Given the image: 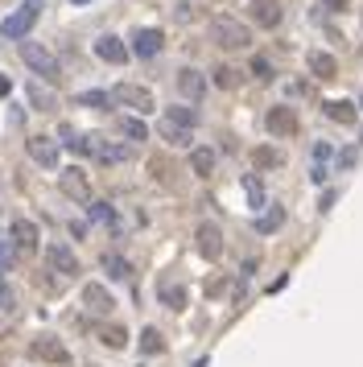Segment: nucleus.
I'll return each mask as SVG.
<instances>
[{
  "instance_id": "obj_8",
  "label": "nucleus",
  "mask_w": 363,
  "mask_h": 367,
  "mask_svg": "<svg viewBox=\"0 0 363 367\" xmlns=\"http://www.w3.org/2000/svg\"><path fill=\"white\" fill-rule=\"evenodd\" d=\"M25 148H29V157H33L42 170H58V141H50V136H29Z\"/></svg>"
},
{
  "instance_id": "obj_7",
  "label": "nucleus",
  "mask_w": 363,
  "mask_h": 367,
  "mask_svg": "<svg viewBox=\"0 0 363 367\" xmlns=\"http://www.w3.org/2000/svg\"><path fill=\"white\" fill-rule=\"evenodd\" d=\"M8 240H13V247H17V252L33 256V252H38V223H33V219H13V227H8Z\"/></svg>"
},
{
  "instance_id": "obj_27",
  "label": "nucleus",
  "mask_w": 363,
  "mask_h": 367,
  "mask_svg": "<svg viewBox=\"0 0 363 367\" xmlns=\"http://www.w3.org/2000/svg\"><path fill=\"white\" fill-rule=\"evenodd\" d=\"M79 107H108L112 103V91H83V95H74Z\"/></svg>"
},
{
  "instance_id": "obj_25",
  "label": "nucleus",
  "mask_w": 363,
  "mask_h": 367,
  "mask_svg": "<svg viewBox=\"0 0 363 367\" xmlns=\"http://www.w3.org/2000/svg\"><path fill=\"white\" fill-rule=\"evenodd\" d=\"M120 132L128 136V141H149V128H145V120H141V116H124V120H120Z\"/></svg>"
},
{
  "instance_id": "obj_11",
  "label": "nucleus",
  "mask_w": 363,
  "mask_h": 367,
  "mask_svg": "<svg viewBox=\"0 0 363 367\" xmlns=\"http://www.w3.org/2000/svg\"><path fill=\"white\" fill-rule=\"evenodd\" d=\"M265 124H268V132H272V136H289L293 128H297V116H293L289 103H277V107H268Z\"/></svg>"
},
{
  "instance_id": "obj_35",
  "label": "nucleus",
  "mask_w": 363,
  "mask_h": 367,
  "mask_svg": "<svg viewBox=\"0 0 363 367\" xmlns=\"http://www.w3.org/2000/svg\"><path fill=\"white\" fill-rule=\"evenodd\" d=\"M243 190H248V198H252V206H260V202H265V194H260V182H252V177H248V182H243Z\"/></svg>"
},
{
  "instance_id": "obj_4",
  "label": "nucleus",
  "mask_w": 363,
  "mask_h": 367,
  "mask_svg": "<svg viewBox=\"0 0 363 367\" xmlns=\"http://www.w3.org/2000/svg\"><path fill=\"white\" fill-rule=\"evenodd\" d=\"M112 103H124V107H132L137 116H149V112L157 107L153 91H149V87H141V83H116V87H112Z\"/></svg>"
},
{
  "instance_id": "obj_3",
  "label": "nucleus",
  "mask_w": 363,
  "mask_h": 367,
  "mask_svg": "<svg viewBox=\"0 0 363 367\" xmlns=\"http://www.w3.org/2000/svg\"><path fill=\"white\" fill-rule=\"evenodd\" d=\"M21 62H25V66H29L33 74H42L46 83H58V78H62V66H58V58H54L46 46L29 42V37L21 42Z\"/></svg>"
},
{
  "instance_id": "obj_23",
  "label": "nucleus",
  "mask_w": 363,
  "mask_h": 367,
  "mask_svg": "<svg viewBox=\"0 0 363 367\" xmlns=\"http://www.w3.org/2000/svg\"><path fill=\"white\" fill-rule=\"evenodd\" d=\"M99 343L112 346V351H124L128 346V330L124 326H99Z\"/></svg>"
},
{
  "instance_id": "obj_33",
  "label": "nucleus",
  "mask_w": 363,
  "mask_h": 367,
  "mask_svg": "<svg viewBox=\"0 0 363 367\" xmlns=\"http://www.w3.org/2000/svg\"><path fill=\"white\" fill-rule=\"evenodd\" d=\"M252 74H256L260 83H268V78H272V62H268V58H252Z\"/></svg>"
},
{
  "instance_id": "obj_29",
  "label": "nucleus",
  "mask_w": 363,
  "mask_h": 367,
  "mask_svg": "<svg viewBox=\"0 0 363 367\" xmlns=\"http://www.w3.org/2000/svg\"><path fill=\"white\" fill-rule=\"evenodd\" d=\"M161 330H157V326H149L145 334H141V351H145V355H157V351H161Z\"/></svg>"
},
{
  "instance_id": "obj_19",
  "label": "nucleus",
  "mask_w": 363,
  "mask_h": 367,
  "mask_svg": "<svg viewBox=\"0 0 363 367\" xmlns=\"http://www.w3.org/2000/svg\"><path fill=\"white\" fill-rule=\"evenodd\" d=\"M310 71H314L318 78H335V74H339V62H335V54L314 49V54H310Z\"/></svg>"
},
{
  "instance_id": "obj_40",
  "label": "nucleus",
  "mask_w": 363,
  "mask_h": 367,
  "mask_svg": "<svg viewBox=\"0 0 363 367\" xmlns=\"http://www.w3.org/2000/svg\"><path fill=\"white\" fill-rule=\"evenodd\" d=\"M74 4H91V0H74Z\"/></svg>"
},
{
  "instance_id": "obj_22",
  "label": "nucleus",
  "mask_w": 363,
  "mask_h": 367,
  "mask_svg": "<svg viewBox=\"0 0 363 367\" xmlns=\"http://www.w3.org/2000/svg\"><path fill=\"white\" fill-rule=\"evenodd\" d=\"M103 272H108L112 281H128V276H132V264H128L124 256H116V252H108V256H103Z\"/></svg>"
},
{
  "instance_id": "obj_12",
  "label": "nucleus",
  "mask_w": 363,
  "mask_h": 367,
  "mask_svg": "<svg viewBox=\"0 0 363 367\" xmlns=\"http://www.w3.org/2000/svg\"><path fill=\"white\" fill-rule=\"evenodd\" d=\"M198 252H202L207 260H219V256H223V231H219L215 223H198Z\"/></svg>"
},
{
  "instance_id": "obj_31",
  "label": "nucleus",
  "mask_w": 363,
  "mask_h": 367,
  "mask_svg": "<svg viewBox=\"0 0 363 367\" xmlns=\"http://www.w3.org/2000/svg\"><path fill=\"white\" fill-rule=\"evenodd\" d=\"M240 83V74L231 71V66H215V87H223V91H231Z\"/></svg>"
},
{
  "instance_id": "obj_16",
  "label": "nucleus",
  "mask_w": 363,
  "mask_h": 367,
  "mask_svg": "<svg viewBox=\"0 0 363 367\" xmlns=\"http://www.w3.org/2000/svg\"><path fill=\"white\" fill-rule=\"evenodd\" d=\"M96 54L103 58V62H112V66L128 62V46H124L120 37H112V33H103V37L96 42Z\"/></svg>"
},
{
  "instance_id": "obj_9",
  "label": "nucleus",
  "mask_w": 363,
  "mask_h": 367,
  "mask_svg": "<svg viewBox=\"0 0 363 367\" xmlns=\"http://www.w3.org/2000/svg\"><path fill=\"white\" fill-rule=\"evenodd\" d=\"M161 46H166V33L161 29H137L132 33V54L137 58H157Z\"/></svg>"
},
{
  "instance_id": "obj_6",
  "label": "nucleus",
  "mask_w": 363,
  "mask_h": 367,
  "mask_svg": "<svg viewBox=\"0 0 363 367\" xmlns=\"http://www.w3.org/2000/svg\"><path fill=\"white\" fill-rule=\"evenodd\" d=\"M29 355L42 359V363H58V367L71 363V351L58 343V339H33V343H29Z\"/></svg>"
},
{
  "instance_id": "obj_21",
  "label": "nucleus",
  "mask_w": 363,
  "mask_h": 367,
  "mask_svg": "<svg viewBox=\"0 0 363 367\" xmlns=\"http://www.w3.org/2000/svg\"><path fill=\"white\" fill-rule=\"evenodd\" d=\"M157 132H161V136H166V145H173V148H186V145H190V128H178V124L161 120V124H157Z\"/></svg>"
},
{
  "instance_id": "obj_24",
  "label": "nucleus",
  "mask_w": 363,
  "mask_h": 367,
  "mask_svg": "<svg viewBox=\"0 0 363 367\" xmlns=\"http://www.w3.org/2000/svg\"><path fill=\"white\" fill-rule=\"evenodd\" d=\"M166 120L178 124V128H194V124H198V112H194V107H186V103H178V107H170V112H166Z\"/></svg>"
},
{
  "instance_id": "obj_34",
  "label": "nucleus",
  "mask_w": 363,
  "mask_h": 367,
  "mask_svg": "<svg viewBox=\"0 0 363 367\" xmlns=\"http://www.w3.org/2000/svg\"><path fill=\"white\" fill-rule=\"evenodd\" d=\"M87 206H91V219L112 223V206H108V202H87Z\"/></svg>"
},
{
  "instance_id": "obj_41",
  "label": "nucleus",
  "mask_w": 363,
  "mask_h": 367,
  "mask_svg": "<svg viewBox=\"0 0 363 367\" xmlns=\"http://www.w3.org/2000/svg\"><path fill=\"white\" fill-rule=\"evenodd\" d=\"M359 136H363V128H359Z\"/></svg>"
},
{
  "instance_id": "obj_38",
  "label": "nucleus",
  "mask_w": 363,
  "mask_h": 367,
  "mask_svg": "<svg viewBox=\"0 0 363 367\" xmlns=\"http://www.w3.org/2000/svg\"><path fill=\"white\" fill-rule=\"evenodd\" d=\"M322 4H326V8H335V13H342V8H347L351 0H322Z\"/></svg>"
},
{
  "instance_id": "obj_5",
  "label": "nucleus",
  "mask_w": 363,
  "mask_h": 367,
  "mask_svg": "<svg viewBox=\"0 0 363 367\" xmlns=\"http://www.w3.org/2000/svg\"><path fill=\"white\" fill-rule=\"evenodd\" d=\"M58 186H62V194L74 198V202H91V186H87V173L79 170V165H67V170L58 173Z\"/></svg>"
},
{
  "instance_id": "obj_10",
  "label": "nucleus",
  "mask_w": 363,
  "mask_h": 367,
  "mask_svg": "<svg viewBox=\"0 0 363 367\" xmlns=\"http://www.w3.org/2000/svg\"><path fill=\"white\" fill-rule=\"evenodd\" d=\"M46 264L62 276H79V256H74L67 244H50L46 247Z\"/></svg>"
},
{
  "instance_id": "obj_30",
  "label": "nucleus",
  "mask_w": 363,
  "mask_h": 367,
  "mask_svg": "<svg viewBox=\"0 0 363 367\" xmlns=\"http://www.w3.org/2000/svg\"><path fill=\"white\" fill-rule=\"evenodd\" d=\"M29 99H33V107H38V112H54V95H50V91H42L38 83L29 87Z\"/></svg>"
},
{
  "instance_id": "obj_18",
  "label": "nucleus",
  "mask_w": 363,
  "mask_h": 367,
  "mask_svg": "<svg viewBox=\"0 0 363 367\" xmlns=\"http://www.w3.org/2000/svg\"><path fill=\"white\" fill-rule=\"evenodd\" d=\"M281 223H285V206H265V215L256 219V235H272V231H281Z\"/></svg>"
},
{
  "instance_id": "obj_14",
  "label": "nucleus",
  "mask_w": 363,
  "mask_h": 367,
  "mask_svg": "<svg viewBox=\"0 0 363 367\" xmlns=\"http://www.w3.org/2000/svg\"><path fill=\"white\" fill-rule=\"evenodd\" d=\"M178 91L190 99V103H198V99L207 95V78L194 71V66H186V71H178Z\"/></svg>"
},
{
  "instance_id": "obj_20",
  "label": "nucleus",
  "mask_w": 363,
  "mask_h": 367,
  "mask_svg": "<svg viewBox=\"0 0 363 367\" xmlns=\"http://www.w3.org/2000/svg\"><path fill=\"white\" fill-rule=\"evenodd\" d=\"M190 170L198 177H211V170H215V148H190Z\"/></svg>"
},
{
  "instance_id": "obj_13",
  "label": "nucleus",
  "mask_w": 363,
  "mask_h": 367,
  "mask_svg": "<svg viewBox=\"0 0 363 367\" xmlns=\"http://www.w3.org/2000/svg\"><path fill=\"white\" fill-rule=\"evenodd\" d=\"M83 305H87L91 314H112V310H116V297L108 293L103 285L91 281V285H83Z\"/></svg>"
},
{
  "instance_id": "obj_26",
  "label": "nucleus",
  "mask_w": 363,
  "mask_h": 367,
  "mask_svg": "<svg viewBox=\"0 0 363 367\" xmlns=\"http://www.w3.org/2000/svg\"><path fill=\"white\" fill-rule=\"evenodd\" d=\"M252 161H256V170H277V165H281V153H277L272 145H265V148L252 153Z\"/></svg>"
},
{
  "instance_id": "obj_15",
  "label": "nucleus",
  "mask_w": 363,
  "mask_h": 367,
  "mask_svg": "<svg viewBox=\"0 0 363 367\" xmlns=\"http://www.w3.org/2000/svg\"><path fill=\"white\" fill-rule=\"evenodd\" d=\"M252 21L260 29H277L281 25V0H252Z\"/></svg>"
},
{
  "instance_id": "obj_32",
  "label": "nucleus",
  "mask_w": 363,
  "mask_h": 367,
  "mask_svg": "<svg viewBox=\"0 0 363 367\" xmlns=\"http://www.w3.org/2000/svg\"><path fill=\"white\" fill-rule=\"evenodd\" d=\"M0 310H4V314H13V310H17V293H13L4 281H0Z\"/></svg>"
},
{
  "instance_id": "obj_17",
  "label": "nucleus",
  "mask_w": 363,
  "mask_h": 367,
  "mask_svg": "<svg viewBox=\"0 0 363 367\" xmlns=\"http://www.w3.org/2000/svg\"><path fill=\"white\" fill-rule=\"evenodd\" d=\"M322 112H326L335 124H355V103H347V99H326Z\"/></svg>"
},
{
  "instance_id": "obj_2",
  "label": "nucleus",
  "mask_w": 363,
  "mask_h": 367,
  "mask_svg": "<svg viewBox=\"0 0 363 367\" xmlns=\"http://www.w3.org/2000/svg\"><path fill=\"white\" fill-rule=\"evenodd\" d=\"M211 42L223 49H243L252 46V29L236 17H211Z\"/></svg>"
},
{
  "instance_id": "obj_36",
  "label": "nucleus",
  "mask_w": 363,
  "mask_h": 367,
  "mask_svg": "<svg viewBox=\"0 0 363 367\" xmlns=\"http://www.w3.org/2000/svg\"><path fill=\"white\" fill-rule=\"evenodd\" d=\"M8 260H13V244H8V240L0 235V272L8 269Z\"/></svg>"
},
{
  "instance_id": "obj_37",
  "label": "nucleus",
  "mask_w": 363,
  "mask_h": 367,
  "mask_svg": "<svg viewBox=\"0 0 363 367\" xmlns=\"http://www.w3.org/2000/svg\"><path fill=\"white\" fill-rule=\"evenodd\" d=\"M326 157H330V145H326V141L314 145V161H318V165H326Z\"/></svg>"
},
{
  "instance_id": "obj_1",
  "label": "nucleus",
  "mask_w": 363,
  "mask_h": 367,
  "mask_svg": "<svg viewBox=\"0 0 363 367\" xmlns=\"http://www.w3.org/2000/svg\"><path fill=\"white\" fill-rule=\"evenodd\" d=\"M42 8H46V0H25V4H17V8L0 21V33H4L8 42H25L29 29H33L38 17H42Z\"/></svg>"
},
{
  "instance_id": "obj_39",
  "label": "nucleus",
  "mask_w": 363,
  "mask_h": 367,
  "mask_svg": "<svg viewBox=\"0 0 363 367\" xmlns=\"http://www.w3.org/2000/svg\"><path fill=\"white\" fill-rule=\"evenodd\" d=\"M8 91H13V83H8V74H0V99L8 95Z\"/></svg>"
},
{
  "instance_id": "obj_28",
  "label": "nucleus",
  "mask_w": 363,
  "mask_h": 367,
  "mask_svg": "<svg viewBox=\"0 0 363 367\" xmlns=\"http://www.w3.org/2000/svg\"><path fill=\"white\" fill-rule=\"evenodd\" d=\"M161 301H166L170 310H182V305H186V289H182V285H161Z\"/></svg>"
}]
</instances>
